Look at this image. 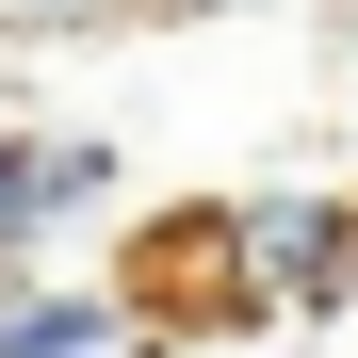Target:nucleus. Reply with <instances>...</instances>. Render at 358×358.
<instances>
[{
    "mask_svg": "<svg viewBox=\"0 0 358 358\" xmlns=\"http://www.w3.org/2000/svg\"><path fill=\"white\" fill-rule=\"evenodd\" d=\"M114 17H131V0H0V33H33V49L49 33H114Z\"/></svg>",
    "mask_w": 358,
    "mask_h": 358,
    "instance_id": "20e7f679",
    "label": "nucleus"
},
{
    "mask_svg": "<svg viewBox=\"0 0 358 358\" xmlns=\"http://www.w3.org/2000/svg\"><path fill=\"white\" fill-rule=\"evenodd\" d=\"M114 342H131L114 277H17L0 293V358H114Z\"/></svg>",
    "mask_w": 358,
    "mask_h": 358,
    "instance_id": "7ed1b4c3",
    "label": "nucleus"
},
{
    "mask_svg": "<svg viewBox=\"0 0 358 358\" xmlns=\"http://www.w3.org/2000/svg\"><path fill=\"white\" fill-rule=\"evenodd\" d=\"M163 17H277V0H163Z\"/></svg>",
    "mask_w": 358,
    "mask_h": 358,
    "instance_id": "39448f33",
    "label": "nucleus"
},
{
    "mask_svg": "<svg viewBox=\"0 0 358 358\" xmlns=\"http://www.w3.org/2000/svg\"><path fill=\"white\" fill-rule=\"evenodd\" d=\"M228 310H358V196L310 179L228 196Z\"/></svg>",
    "mask_w": 358,
    "mask_h": 358,
    "instance_id": "f257e3e1",
    "label": "nucleus"
},
{
    "mask_svg": "<svg viewBox=\"0 0 358 358\" xmlns=\"http://www.w3.org/2000/svg\"><path fill=\"white\" fill-rule=\"evenodd\" d=\"M98 196H114V147L98 131H17V114H0V293H17L49 261V228H82Z\"/></svg>",
    "mask_w": 358,
    "mask_h": 358,
    "instance_id": "f03ea898",
    "label": "nucleus"
}]
</instances>
